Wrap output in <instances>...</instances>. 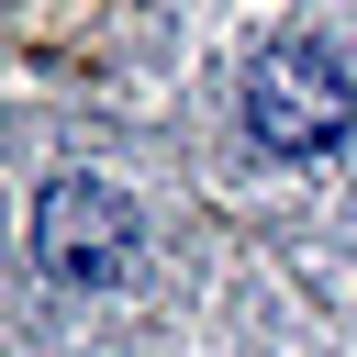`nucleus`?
Returning a JSON list of instances; mask_svg holds the SVG:
<instances>
[{"mask_svg":"<svg viewBox=\"0 0 357 357\" xmlns=\"http://www.w3.org/2000/svg\"><path fill=\"white\" fill-rule=\"evenodd\" d=\"M346 123H357V78H346L335 45L290 33V45L257 56V78H245V134H257L268 156H324V145H346Z\"/></svg>","mask_w":357,"mask_h":357,"instance_id":"nucleus-1","label":"nucleus"},{"mask_svg":"<svg viewBox=\"0 0 357 357\" xmlns=\"http://www.w3.org/2000/svg\"><path fill=\"white\" fill-rule=\"evenodd\" d=\"M33 245H45V268H56L67 290H100V279H123V257H134V201H123L112 178H56L45 212H33Z\"/></svg>","mask_w":357,"mask_h":357,"instance_id":"nucleus-2","label":"nucleus"}]
</instances>
